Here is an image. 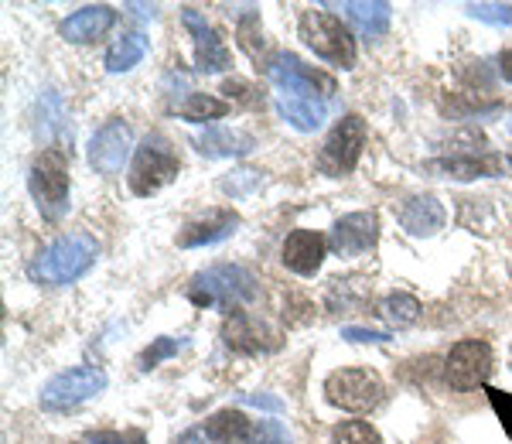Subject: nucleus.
<instances>
[{"mask_svg": "<svg viewBox=\"0 0 512 444\" xmlns=\"http://www.w3.org/2000/svg\"><path fill=\"white\" fill-rule=\"evenodd\" d=\"M99 257V246L93 236L86 233H72V236H62L55 240L48 250H41L35 260H31L28 274L35 277L38 284H72L86 274L89 267L96 263Z\"/></svg>", "mask_w": 512, "mask_h": 444, "instance_id": "obj_1", "label": "nucleus"}, {"mask_svg": "<svg viewBox=\"0 0 512 444\" xmlns=\"http://www.w3.org/2000/svg\"><path fill=\"white\" fill-rule=\"evenodd\" d=\"M28 185L41 216L52 222L62 219V212L69 209V154L62 147H45L31 164Z\"/></svg>", "mask_w": 512, "mask_h": 444, "instance_id": "obj_2", "label": "nucleus"}, {"mask_svg": "<svg viewBox=\"0 0 512 444\" xmlns=\"http://www.w3.org/2000/svg\"><path fill=\"white\" fill-rule=\"evenodd\" d=\"M192 301L195 304H219V308L233 311L236 304H250L256 301L260 287H256V277L246 267H233V263H219V267H209L205 274H198L192 281Z\"/></svg>", "mask_w": 512, "mask_h": 444, "instance_id": "obj_3", "label": "nucleus"}, {"mask_svg": "<svg viewBox=\"0 0 512 444\" xmlns=\"http://www.w3.org/2000/svg\"><path fill=\"white\" fill-rule=\"evenodd\" d=\"M178 154L175 147H171L168 137L161 134H151L144 137V144L134 151V164H130V188H134V195H154L161 192L168 182H175L178 178Z\"/></svg>", "mask_w": 512, "mask_h": 444, "instance_id": "obj_4", "label": "nucleus"}, {"mask_svg": "<svg viewBox=\"0 0 512 444\" xmlns=\"http://www.w3.org/2000/svg\"><path fill=\"white\" fill-rule=\"evenodd\" d=\"M301 38L318 59L342 65V69H352L355 65V38L349 35V28H345L335 14L304 11L301 14Z\"/></svg>", "mask_w": 512, "mask_h": 444, "instance_id": "obj_5", "label": "nucleus"}, {"mask_svg": "<svg viewBox=\"0 0 512 444\" xmlns=\"http://www.w3.org/2000/svg\"><path fill=\"white\" fill-rule=\"evenodd\" d=\"M325 397L328 404L349 414H366L383 400V380L369 369H338L325 380Z\"/></svg>", "mask_w": 512, "mask_h": 444, "instance_id": "obj_6", "label": "nucleus"}, {"mask_svg": "<svg viewBox=\"0 0 512 444\" xmlns=\"http://www.w3.org/2000/svg\"><path fill=\"white\" fill-rule=\"evenodd\" d=\"M495 369V356H492V345L482 339H465L458 342L448 352V363H444V376H448L451 390L468 393L485 386V380L492 376Z\"/></svg>", "mask_w": 512, "mask_h": 444, "instance_id": "obj_7", "label": "nucleus"}, {"mask_svg": "<svg viewBox=\"0 0 512 444\" xmlns=\"http://www.w3.org/2000/svg\"><path fill=\"white\" fill-rule=\"evenodd\" d=\"M106 390V373L96 366H76L69 373H59L55 380L45 383L41 390V407L45 410H69L79 407L86 400H93L96 393Z\"/></svg>", "mask_w": 512, "mask_h": 444, "instance_id": "obj_8", "label": "nucleus"}, {"mask_svg": "<svg viewBox=\"0 0 512 444\" xmlns=\"http://www.w3.org/2000/svg\"><path fill=\"white\" fill-rule=\"evenodd\" d=\"M267 76L274 79V86L284 96H318V93H335V79L325 72L304 65L297 55H274L267 65Z\"/></svg>", "mask_w": 512, "mask_h": 444, "instance_id": "obj_9", "label": "nucleus"}, {"mask_svg": "<svg viewBox=\"0 0 512 444\" xmlns=\"http://www.w3.org/2000/svg\"><path fill=\"white\" fill-rule=\"evenodd\" d=\"M130 151H134V130L123 120H110L96 130L93 144H89V164L96 168V175H120Z\"/></svg>", "mask_w": 512, "mask_h": 444, "instance_id": "obj_10", "label": "nucleus"}, {"mask_svg": "<svg viewBox=\"0 0 512 444\" xmlns=\"http://www.w3.org/2000/svg\"><path fill=\"white\" fill-rule=\"evenodd\" d=\"M222 342L226 349L239 352V356H256V352H270L280 345V335L260 318L246 315V311H236L222 322Z\"/></svg>", "mask_w": 512, "mask_h": 444, "instance_id": "obj_11", "label": "nucleus"}, {"mask_svg": "<svg viewBox=\"0 0 512 444\" xmlns=\"http://www.w3.org/2000/svg\"><path fill=\"white\" fill-rule=\"evenodd\" d=\"M362 147H366V120L345 117L335 123L321 154H325V164L332 171H352L362 158Z\"/></svg>", "mask_w": 512, "mask_h": 444, "instance_id": "obj_12", "label": "nucleus"}, {"mask_svg": "<svg viewBox=\"0 0 512 444\" xmlns=\"http://www.w3.org/2000/svg\"><path fill=\"white\" fill-rule=\"evenodd\" d=\"M181 21H185V28L192 31V38H195V65H198V72H222V69H229V65H233V55H229L226 41L219 38V31L212 28V24L202 18V14L188 7V11L181 14Z\"/></svg>", "mask_w": 512, "mask_h": 444, "instance_id": "obj_13", "label": "nucleus"}, {"mask_svg": "<svg viewBox=\"0 0 512 444\" xmlns=\"http://www.w3.org/2000/svg\"><path fill=\"white\" fill-rule=\"evenodd\" d=\"M379 240L376 212H352L332 226V250L338 257H355V253L373 250Z\"/></svg>", "mask_w": 512, "mask_h": 444, "instance_id": "obj_14", "label": "nucleus"}, {"mask_svg": "<svg viewBox=\"0 0 512 444\" xmlns=\"http://www.w3.org/2000/svg\"><path fill=\"white\" fill-rule=\"evenodd\" d=\"M427 171L444 178H454V182H472V178H499L512 171V158L506 154H472V158H437L427 161Z\"/></svg>", "mask_w": 512, "mask_h": 444, "instance_id": "obj_15", "label": "nucleus"}, {"mask_svg": "<svg viewBox=\"0 0 512 444\" xmlns=\"http://www.w3.org/2000/svg\"><path fill=\"white\" fill-rule=\"evenodd\" d=\"M325 250H328L325 236L311 233V229H294L284 240V267H291L301 277H311L325 263Z\"/></svg>", "mask_w": 512, "mask_h": 444, "instance_id": "obj_16", "label": "nucleus"}, {"mask_svg": "<svg viewBox=\"0 0 512 444\" xmlns=\"http://www.w3.org/2000/svg\"><path fill=\"white\" fill-rule=\"evenodd\" d=\"M113 21H117V11L110 4H89L72 14V18H65L59 31L65 41L82 45V41H96L99 35H106L113 28Z\"/></svg>", "mask_w": 512, "mask_h": 444, "instance_id": "obj_17", "label": "nucleus"}, {"mask_svg": "<svg viewBox=\"0 0 512 444\" xmlns=\"http://www.w3.org/2000/svg\"><path fill=\"white\" fill-rule=\"evenodd\" d=\"M239 226V216L229 209H212L205 219L198 222H188L185 229H181L178 236V246H185V250H192V246H209V243H219L226 240V236H233Z\"/></svg>", "mask_w": 512, "mask_h": 444, "instance_id": "obj_18", "label": "nucleus"}, {"mask_svg": "<svg viewBox=\"0 0 512 444\" xmlns=\"http://www.w3.org/2000/svg\"><path fill=\"white\" fill-rule=\"evenodd\" d=\"M400 226L407 229L410 236H434L437 229H444V205L434 199V195H414L400 205Z\"/></svg>", "mask_w": 512, "mask_h": 444, "instance_id": "obj_19", "label": "nucleus"}, {"mask_svg": "<svg viewBox=\"0 0 512 444\" xmlns=\"http://www.w3.org/2000/svg\"><path fill=\"white\" fill-rule=\"evenodd\" d=\"M195 147L205 154V158H243V154L253 151L256 141H253V134H246V130L212 127V130H205V134L198 137Z\"/></svg>", "mask_w": 512, "mask_h": 444, "instance_id": "obj_20", "label": "nucleus"}, {"mask_svg": "<svg viewBox=\"0 0 512 444\" xmlns=\"http://www.w3.org/2000/svg\"><path fill=\"white\" fill-rule=\"evenodd\" d=\"M342 11H345V18L355 24V31H359L362 38L386 35L390 18H393V7L386 4V0H349V4H342Z\"/></svg>", "mask_w": 512, "mask_h": 444, "instance_id": "obj_21", "label": "nucleus"}, {"mask_svg": "<svg viewBox=\"0 0 512 444\" xmlns=\"http://www.w3.org/2000/svg\"><path fill=\"white\" fill-rule=\"evenodd\" d=\"M277 110H280V117L291 123V127L304 130V134L318 130L328 117L325 100H315V96H280Z\"/></svg>", "mask_w": 512, "mask_h": 444, "instance_id": "obj_22", "label": "nucleus"}, {"mask_svg": "<svg viewBox=\"0 0 512 444\" xmlns=\"http://www.w3.org/2000/svg\"><path fill=\"white\" fill-rule=\"evenodd\" d=\"M205 431L216 444H243V441H253V431L256 427L246 421L239 410H219L205 421Z\"/></svg>", "mask_w": 512, "mask_h": 444, "instance_id": "obj_23", "label": "nucleus"}, {"mask_svg": "<svg viewBox=\"0 0 512 444\" xmlns=\"http://www.w3.org/2000/svg\"><path fill=\"white\" fill-rule=\"evenodd\" d=\"M175 113H178L181 120H188V123L222 120L229 113V103L216 100V96H205V93H188L185 100L175 106Z\"/></svg>", "mask_w": 512, "mask_h": 444, "instance_id": "obj_24", "label": "nucleus"}, {"mask_svg": "<svg viewBox=\"0 0 512 444\" xmlns=\"http://www.w3.org/2000/svg\"><path fill=\"white\" fill-rule=\"evenodd\" d=\"M147 55V38L144 35H123L120 41H113L110 52H106V69L110 72H130L134 65Z\"/></svg>", "mask_w": 512, "mask_h": 444, "instance_id": "obj_25", "label": "nucleus"}, {"mask_svg": "<svg viewBox=\"0 0 512 444\" xmlns=\"http://www.w3.org/2000/svg\"><path fill=\"white\" fill-rule=\"evenodd\" d=\"M383 315L390 318L393 325H414L420 315V301L414 294H390L383 304Z\"/></svg>", "mask_w": 512, "mask_h": 444, "instance_id": "obj_26", "label": "nucleus"}, {"mask_svg": "<svg viewBox=\"0 0 512 444\" xmlns=\"http://www.w3.org/2000/svg\"><path fill=\"white\" fill-rule=\"evenodd\" d=\"M332 444H383V438H379V431H376L373 424H366V421H345V424L335 427Z\"/></svg>", "mask_w": 512, "mask_h": 444, "instance_id": "obj_27", "label": "nucleus"}, {"mask_svg": "<svg viewBox=\"0 0 512 444\" xmlns=\"http://www.w3.org/2000/svg\"><path fill=\"white\" fill-rule=\"evenodd\" d=\"M256 38L263 41L260 35V21H256V14H246L243 21H239V45H243V52L250 55L253 62H267V52H263V45H256ZM270 65V62H267Z\"/></svg>", "mask_w": 512, "mask_h": 444, "instance_id": "obj_28", "label": "nucleus"}, {"mask_svg": "<svg viewBox=\"0 0 512 444\" xmlns=\"http://www.w3.org/2000/svg\"><path fill=\"white\" fill-rule=\"evenodd\" d=\"M222 93H226V100H233L239 106H263V93L256 86H250V82H243V79L222 82Z\"/></svg>", "mask_w": 512, "mask_h": 444, "instance_id": "obj_29", "label": "nucleus"}, {"mask_svg": "<svg viewBox=\"0 0 512 444\" xmlns=\"http://www.w3.org/2000/svg\"><path fill=\"white\" fill-rule=\"evenodd\" d=\"M465 11L485 24H512V4H468Z\"/></svg>", "mask_w": 512, "mask_h": 444, "instance_id": "obj_30", "label": "nucleus"}, {"mask_svg": "<svg viewBox=\"0 0 512 444\" xmlns=\"http://www.w3.org/2000/svg\"><path fill=\"white\" fill-rule=\"evenodd\" d=\"M178 349H181V339H158V342L151 345V349H144V356H140V369L161 366L164 359H171Z\"/></svg>", "mask_w": 512, "mask_h": 444, "instance_id": "obj_31", "label": "nucleus"}, {"mask_svg": "<svg viewBox=\"0 0 512 444\" xmlns=\"http://www.w3.org/2000/svg\"><path fill=\"white\" fill-rule=\"evenodd\" d=\"M260 185V171H250V168H243V171H236L233 178H226L222 182V192L226 195H243V192H250V188Z\"/></svg>", "mask_w": 512, "mask_h": 444, "instance_id": "obj_32", "label": "nucleus"}, {"mask_svg": "<svg viewBox=\"0 0 512 444\" xmlns=\"http://www.w3.org/2000/svg\"><path fill=\"white\" fill-rule=\"evenodd\" d=\"M89 444H147L140 431H93L89 434Z\"/></svg>", "mask_w": 512, "mask_h": 444, "instance_id": "obj_33", "label": "nucleus"}, {"mask_svg": "<svg viewBox=\"0 0 512 444\" xmlns=\"http://www.w3.org/2000/svg\"><path fill=\"white\" fill-rule=\"evenodd\" d=\"M253 444H291V438L277 421H260V427L253 431Z\"/></svg>", "mask_w": 512, "mask_h": 444, "instance_id": "obj_34", "label": "nucleus"}, {"mask_svg": "<svg viewBox=\"0 0 512 444\" xmlns=\"http://www.w3.org/2000/svg\"><path fill=\"white\" fill-rule=\"evenodd\" d=\"M342 339L349 342H390V332H383V328H342Z\"/></svg>", "mask_w": 512, "mask_h": 444, "instance_id": "obj_35", "label": "nucleus"}, {"mask_svg": "<svg viewBox=\"0 0 512 444\" xmlns=\"http://www.w3.org/2000/svg\"><path fill=\"white\" fill-rule=\"evenodd\" d=\"M239 400H243V404H253V407L270 410V414H280V410H284V404H280L277 397H263V393H260V397H256V393H243Z\"/></svg>", "mask_w": 512, "mask_h": 444, "instance_id": "obj_36", "label": "nucleus"}, {"mask_svg": "<svg viewBox=\"0 0 512 444\" xmlns=\"http://www.w3.org/2000/svg\"><path fill=\"white\" fill-rule=\"evenodd\" d=\"M178 444H216V441L209 438V431H205V427H192V431L181 434Z\"/></svg>", "mask_w": 512, "mask_h": 444, "instance_id": "obj_37", "label": "nucleus"}, {"mask_svg": "<svg viewBox=\"0 0 512 444\" xmlns=\"http://www.w3.org/2000/svg\"><path fill=\"white\" fill-rule=\"evenodd\" d=\"M499 72L512 82V48H509V52H502V55H499Z\"/></svg>", "mask_w": 512, "mask_h": 444, "instance_id": "obj_38", "label": "nucleus"}, {"mask_svg": "<svg viewBox=\"0 0 512 444\" xmlns=\"http://www.w3.org/2000/svg\"><path fill=\"white\" fill-rule=\"evenodd\" d=\"M509 356H512V352H509Z\"/></svg>", "mask_w": 512, "mask_h": 444, "instance_id": "obj_39", "label": "nucleus"}]
</instances>
